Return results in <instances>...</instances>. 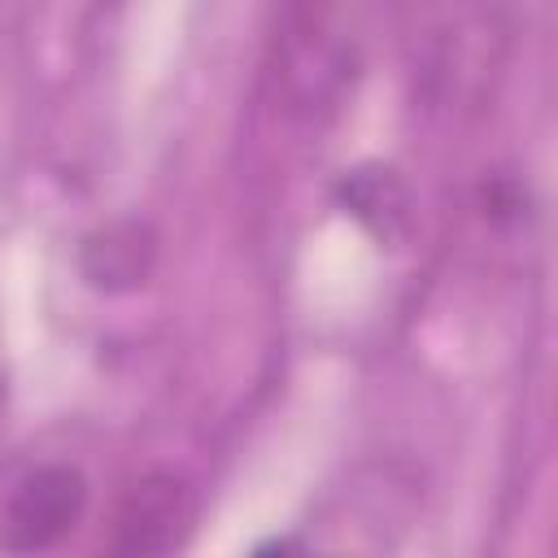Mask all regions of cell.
<instances>
[{"mask_svg":"<svg viewBox=\"0 0 558 558\" xmlns=\"http://www.w3.org/2000/svg\"><path fill=\"white\" fill-rule=\"evenodd\" d=\"M92 484L74 462H39L4 497L0 510V545L13 554L57 549L87 514Z\"/></svg>","mask_w":558,"mask_h":558,"instance_id":"6da1fadb","label":"cell"},{"mask_svg":"<svg viewBox=\"0 0 558 558\" xmlns=\"http://www.w3.org/2000/svg\"><path fill=\"white\" fill-rule=\"evenodd\" d=\"M192 527H196L192 484L174 471H153V475L135 480L126 488V497L118 501L109 549L113 554H140V558L174 554L187 545Z\"/></svg>","mask_w":558,"mask_h":558,"instance_id":"7a4b0ae2","label":"cell"},{"mask_svg":"<svg viewBox=\"0 0 558 558\" xmlns=\"http://www.w3.org/2000/svg\"><path fill=\"white\" fill-rule=\"evenodd\" d=\"M157 270V231L144 218H113L83 235L78 244V275L87 288L105 296L135 292Z\"/></svg>","mask_w":558,"mask_h":558,"instance_id":"3957f363","label":"cell"},{"mask_svg":"<svg viewBox=\"0 0 558 558\" xmlns=\"http://www.w3.org/2000/svg\"><path fill=\"white\" fill-rule=\"evenodd\" d=\"M336 201L375 240H397L405 231V222H410V192L388 166L344 170V179L336 183Z\"/></svg>","mask_w":558,"mask_h":558,"instance_id":"277c9868","label":"cell"}]
</instances>
